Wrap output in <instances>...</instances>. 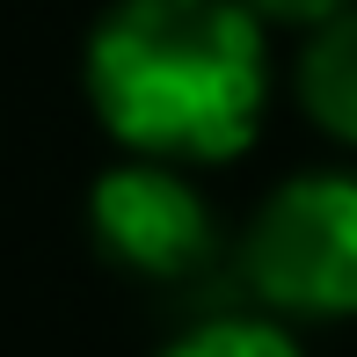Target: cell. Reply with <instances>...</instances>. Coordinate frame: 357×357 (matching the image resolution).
<instances>
[{"label":"cell","mask_w":357,"mask_h":357,"mask_svg":"<svg viewBox=\"0 0 357 357\" xmlns=\"http://www.w3.org/2000/svg\"><path fill=\"white\" fill-rule=\"evenodd\" d=\"M270 37L248 0H109L80 44V88L117 153L226 168L263 139Z\"/></svg>","instance_id":"1"},{"label":"cell","mask_w":357,"mask_h":357,"mask_svg":"<svg viewBox=\"0 0 357 357\" xmlns=\"http://www.w3.org/2000/svg\"><path fill=\"white\" fill-rule=\"evenodd\" d=\"M234 291L284 328L357 321V168H299L234 234Z\"/></svg>","instance_id":"2"},{"label":"cell","mask_w":357,"mask_h":357,"mask_svg":"<svg viewBox=\"0 0 357 357\" xmlns=\"http://www.w3.org/2000/svg\"><path fill=\"white\" fill-rule=\"evenodd\" d=\"M88 241L109 270L153 291H212L234 284V234L197 190V168L117 153L88 183Z\"/></svg>","instance_id":"3"},{"label":"cell","mask_w":357,"mask_h":357,"mask_svg":"<svg viewBox=\"0 0 357 357\" xmlns=\"http://www.w3.org/2000/svg\"><path fill=\"white\" fill-rule=\"evenodd\" d=\"M299 117L314 124L335 153H357V8L335 22L306 29L291 44V73H284Z\"/></svg>","instance_id":"4"},{"label":"cell","mask_w":357,"mask_h":357,"mask_svg":"<svg viewBox=\"0 0 357 357\" xmlns=\"http://www.w3.org/2000/svg\"><path fill=\"white\" fill-rule=\"evenodd\" d=\"M153 357H306L299 328L255 314V306H212V314L183 321Z\"/></svg>","instance_id":"5"},{"label":"cell","mask_w":357,"mask_h":357,"mask_svg":"<svg viewBox=\"0 0 357 357\" xmlns=\"http://www.w3.org/2000/svg\"><path fill=\"white\" fill-rule=\"evenodd\" d=\"M255 15H263L270 29H291V37H306V29H321V22H335V15H350L357 0H248Z\"/></svg>","instance_id":"6"}]
</instances>
